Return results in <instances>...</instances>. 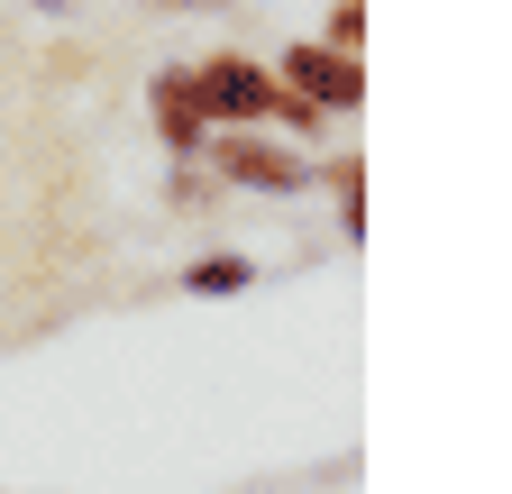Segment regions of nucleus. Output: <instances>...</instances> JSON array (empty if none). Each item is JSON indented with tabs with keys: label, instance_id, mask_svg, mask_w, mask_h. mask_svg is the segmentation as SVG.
Here are the masks:
<instances>
[{
	"label": "nucleus",
	"instance_id": "6",
	"mask_svg": "<svg viewBox=\"0 0 512 494\" xmlns=\"http://www.w3.org/2000/svg\"><path fill=\"white\" fill-rule=\"evenodd\" d=\"M238 284H256L247 257H202V266H192V293H238Z\"/></svg>",
	"mask_w": 512,
	"mask_h": 494
},
{
	"label": "nucleus",
	"instance_id": "8",
	"mask_svg": "<svg viewBox=\"0 0 512 494\" xmlns=\"http://www.w3.org/2000/svg\"><path fill=\"white\" fill-rule=\"evenodd\" d=\"M147 10H165V19H192V10H229V0H147Z\"/></svg>",
	"mask_w": 512,
	"mask_h": 494
},
{
	"label": "nucleus",
	"instance_id": "4",
	"mask_svg": "<svg viewBox=\"0 0 512 494\" xmlns=\"http://www.w3.org/2000/svg\"><path fill=\"white\" fill-rule=\"evenodd\" d=\"M156 138H165V156H202V138H211V110L192 92V65L156 74Z\"/></svg>",
	"mask_w": 512,
	"mask_h": 494
},
{
	"label": "nucleus",
	"instance_id": "2",
	"mask_svg": "<svg viewBox=\"0 0 512 494\" xmlns=\"http://www.w3.org/2000/svg\"><path fill=\"white\" fill-rule=\"evenodd\" d=\"M192 92H202L211 119H238V129H256V119H275V65H247V55H211V65H192Z\"/></svg>",
	"mask_w": 512,
	"mask_h": 494
},
{
	"label": "nucleus",
	"instance_id": "7",
	"mask_svg": "<svg viewBox=\"0 0 512 494\" xmlns=\"http://www.w3.org/2000/svg\"><path fill=\"white\" fill-rule=\"evenodd\" d=\"M357 37H366V10H357V0H339V10H330V37H320V46H348V55H357Z\"/></svg>",
	"mask_w": 512,
	"mask_h": 494
},
{
	"label": "nucleus",
	"instance_id": "5",
	"mask_svg": "<svg viewBox=\"0 0 512 494\" xmlns=\"http://www.w3.org/2000/svg\"><path fill=\"white\" fill-rule=\"evenodd\" d=\"M330 193H339V220H348V238H357V229H366V165H357V156L330 165Z\"/></svg>",
	"mask_w": 512,
	"mask_h": 494
},
{
	"label": "nucleus",
	"instance_id": "1",
	"mask_svg": "<svg viewBox=\"0 0 512 494\" xmlns=\"http://www.w3.org/2000/svg\"><path fill=\"white\" fill-rule=\"evenodd\" d=\"M275 83L302 92L311 110H357V101H366V65H357L348 46H320V37H311V46H284Z\"/></svg>",
	"mask_w": 512,
	"mask_h": 494
},
{
	"label": "nucleus",
	"instance_id": "3",
	"mask_svg": "<svg viewBox=\"0 0 512 494\" xmlns=\"http://www.w3.org/2000/svg\"><path fill=\"white\" fill-rule=\"evenodd\" d=\"M202 156H211V165L238 183V193H302V183H311V165H302L293 147L256 138V129H238V138H211Z\"/></svg>",
	"mask_w": 512,
	"mask_h": 494
}]
</instances>
